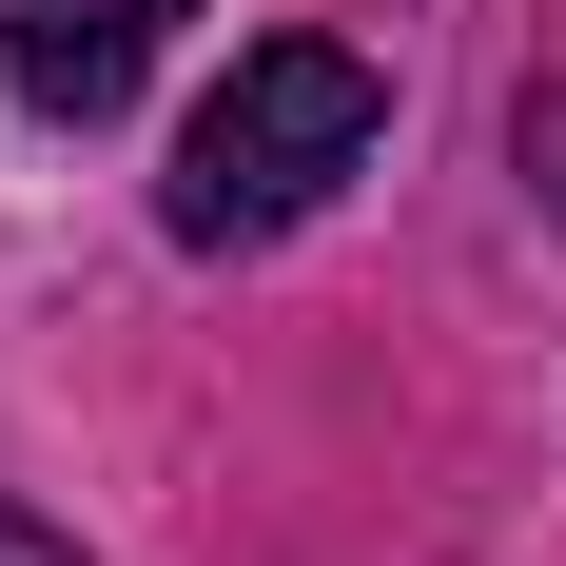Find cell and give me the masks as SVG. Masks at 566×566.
Here are the masks:
<instances>
[{
  "instance_id": "obj_1",
  "label": "cell",
  "mask_w": 566,
  "mask_h": 566,
  "mask_svg": "<svg viewBox=\"0 0 566 566\" xmlns=\"http://www.w3.org/2000/svg\"><path fill=\"white\" fill-rule=\"evenodd\" d=\"M371 117H391V78H371L352 40H254L216 98H196V137H176V176H157V216L196 234V254H254V234H293L352 157H371Z\"/></svg>"
},
{
  "instance_id": "obj_2",
  "label": "cell",
  "mask_w": 566,
  "mask_h": 566,
  "mask_svg": "<svg viewBox=\"0 0 566 566\" xmlns=\"http://www.w3.org/2000/svg\"><path fill=\"white\" fill-rule=\"evenodd\" d=\"M157 20H196V0H0V78L40 117H117L157 78Z\"/></svg>"
},
{
  "instance_id": "obj_3",
  "label": "cell",
  "mask_w": 566,
  "mask_h": 566,
  "mask_svg": "<svg viewBox=\"0 0 566 566\" xmlns=\"http://www.w3.org/2000/svg\"><path fill=\"white\" fill-rule=\"evenodd\" d=\"M527 176H547V216H566V78L527 98Z\"/></svg>"
},
{
  "instance_id": "obj_4",
  "label": "cell",
  "mask_w": 566,
  "mask_h": 566,
  "mask_svg": "<svg viewBox=\"0 0 566 566\" xmlns=\"http://www.w3.org/2000/svg\"><path fill=\"white\" fill-rule=\"evenodd\" d=\"M0 566H78V547H40V527H20V509H0Z\"/></svg>"
}]
</instances>
